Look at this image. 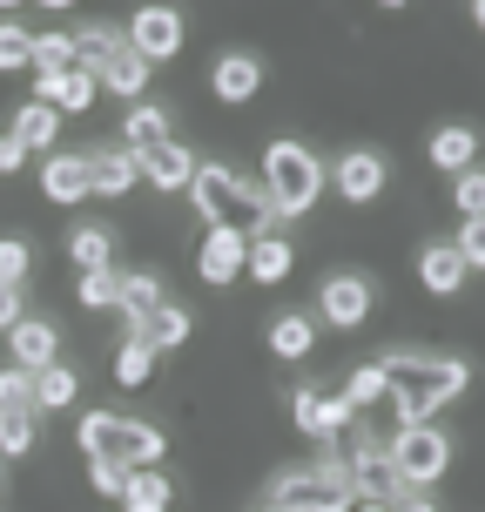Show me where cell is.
I'll use <instances>...</instances> for the list:
<instances>
[{
    "label": "cell",
    "instance_id": "32",
    "mask_svg": "<svg viewBox=\"0 0 485 512\" xmlns=\"http://www.w3.org/2000/svg\"><path fill=\"white\" fill-rule=\"evenodd\" d=\"M34 452V411H0V459H27Z\"/></svg>",
    "mask_w": 485,
    "mask_h": 512
},
{
    "label": "cell",
    "instance_id": "5",
    "mask_svg": "<svg viewBox=\"0 0 485 512\" xmlns=\"http://www.w3.org/2000/svg\"><path fill=\"white\" fill-rule=\"evenodd\" d=\"M384 452H391V472H398V486L432 492L438 479H445V465H452V438L438 432V425H398Z\"/></svg>",
    "mask_w": 485,
    "mask_h": 512
},
{
    "label": "cell",
    "instance_id": "25",
    "mask_svg": "<svg viewBox=\"0 0 485 512\" xmlns=\"http://www.w3.org/2000/svg\"><path fill=\"white\" fill-rule=\"evenodd\" d=\"M135 337H142V344H149L155 358H162V351H176V344H189V310H182L176 297H169V304L155 310V317H142V324H135Z\"/></svg>",
    "mask_w": 485,
    "mask_h": 512
},
{
    "label": "cell",
    "instance_id": "39",
    "mask_svg": "<svg viewBox=\"0 0 485 512\" xmlns=\"http://www.w3.org/2000/svg\"><path fill=\"white\" fill-rule=\"evenodd\" d=\"M21 317H27L21 290H14V283H0V331H14V324H21Z\"/></svg>",
    "mask_w": 485,
    "mask_h": 512
},
{
    "label": "cell",
    "instance_id": "11",
    "mask_svg": "<svg viewBox=\"0 0 485 512\" xmlns=\"http://www.w3.org/2000/svg\"><path fill=\"white\" fill-rule=\"evenodd\" d=\"M7 364L14 371H48V364H61V331H54L48 317H21L14 331H7Z\"/></svg>",
    "mask_w": 485,
    "mask_h": 512
},
{
    "label": "cell",
    "instance_id": "13",
    "mask_svg": "<svg viewBox=\"0 0 485 512\" xmlns=\"http://www.w3.org/2000/svg\"><path fill=\"white\" fill-rule=\"evenodd\" d=\"M196 162H203V155H196V149H182L176 135H169L162 149L135 155V169H142V182H149V189H162V196H176V189H189V182H196Z\"/></svg>",
    "mask_w": 485,
    "mask_h": 512
},
{
    "label": "cell",
    "instance_id": "24",
    "mask_svg": "<svg viewBox=\"0 0 485 512\" xmlns=\"http://www.w3.org/2000/svg\"><path fill=\"white\" fill-rule=\"evenodd\" d=\"M418 283H425L432 297H452L465 283V256L452 250V243H425V250H418Z\"/></svg>",
    "mask_w": 485,
    "mask_h": 512
},
{
    "label": "cell",
    "instance_id": "22",
    "mask_svg": "<svg viewBox=\"0 0 485 512\" xmlns=\"http://www.w3.org/2000/svg\"><path fill=\"white\" fill-rule=\"evenodd\" d=\"M128 155H149V149H162L169 142V108H155V102H135L128 108V122H122V135H115Z\"/></svg>",
    "mask_w": 485,
    "mask_h": 512
},
{
    "label": "cell",
    "instance_id": "14",
    "mask_svg": "<svg viewBox=\"0 0 485 512\" xmlns=\"http://www.w3.org/2000/svg\"><path fill=\"white\" fill-rule=\"evenodd\" d=\"M209 88H216V102H223V108L256 102V88H263V61H256L250 48L216 54V68H209Z\"/></svg>",
    "mask_w": 485,
    "mask_h": 512
},
{
    "label": "cell",
    "instance_id": "40",
    "mask_svg": "<svg viewBox=\"0 0 485 512\" xmlns=\"http://www.w3.org/2000/svg\"><path fill=\"white\" fill-rule=\"evenodd\" d=\"M391 512H438V499H432V492H418V486H398Z\"/></svg>",
    "mask_w": 485,
    "mask_h": 512
},
{
    "label": "cell",
    "instance_id": "15",
    "mask_svg": "<svg viewBox=\"0 0 485 512\" xmlns=\"http://www.w3.org/2000/svg\"><path fill=\"white\" fill-rule=\"evenodd\" d=\"M41 196L61 203V209L88 203V196H95V189H88V155L81 149H54L48 162H41Z\"/></svg>",
    "mask_w": 485,
    "mask_h": 512
},
{
    "label": "cell",
    "instance_id": "28",
    "mask_svg": "<svg viewBox=\"0 0 485 512\" xmlns=\"http://www.w3.org/2000/svg\"><path fill=\"white\" fill-rule=\"evenodd\" d=\"M81 398V378L68 364H48V371H34V411H68Z\"/></svg>",
    "mask_w": 485,
    "mask_h": 512
},
{
    "label": "cell",
    "instance_id": "29",
    "mask_svg": "<svg viewBox=\"0 0 485 512\" xmlns=\"http://www.w3.org/2000/svg\"><path fill=\"white\" fill-rule=\"evenodd\" d=\"M169 506V472H128L122 479V512H162Z\"/></svg>",
    "mask_w": 485,
    "mask_h": 512
},
{
    "label": "cell",
    "instance_id": "7",
    "mask_svg": "<svg viewBox=\"0 0 485 512\" xmlns=\"http://www.w3.org/2000/svg\"><path fill=\"white\" fill-rule=\"evenodd\" d=\"M371 304H378V290H371L364 270H331L324 290H317V310L331 317V331H358L364 317H371Z\"/></svg>",
    "mask_w": 485,
    "mask_h": 512
},
{
    "label": "cell",
    "instance_id": "4",
    "mask_svg": "<svg viewBox=\"0 0 485 512\" xmlns=\"http://www.w3.org/2000/svg\"><path fill=\"white\" fill-rule=\"evenodd\" d=\"M270 506L277 512H351L358 492H351V472L344 459H317V465H290L270 479Z\"/></svg>",
    "mask_w": 485,
    "mask_h": 512
},
{
    "label": "cell",
    "instance_id": "12",
    "mask_svg": "<svg viewBox=\"0 0 485 512\" xmlns=\"http://www.w3.org/2000/svg\"><path fill=\"white\" fill-rule=\"evenodd\" d=\"M34 102L54 108V115H88L102 102V81L88 68H68V75H34Z\"/></svg>",
    "mask_w": 485,
    "mask_h": 512
},
{
    "label": "cell",
    "instance_id": "31",
    "mask_svg": "<svg viewBox=\"0 0 485 512\" xmlns=\"http://www.w3.org/2000/svg\"><path fill=\"white\" fill-rule=\"evenodd\" d=\"M108 371H115V384H128V391H135V384H149V378H155V351H149V344H142L135 331H128Z\"/></svg>",
    "mask_w": 485,
    "mask_h": 512
},
{
    "label": "cell",
    "instance_id": "10",
    "mask_svg": "<svg viewBox=\"0 0 485 512\" xmlns=\"http://www.w3.org/2000/svg\"><path fill=\"white\" fill-rule=\"evenodd\" d=\"M243 263H250V236L243 230H203V250H196V277L209 283V290H223V283L243 277Z\"/></svg>",
    "mask_w": 485,
    "mask_h": 512
},
{
    "label": "cell",
    "instance_id": "9",
    "mask_svg": "<svg viewBox=\"0 0 485 512\" xmlns=\"http://www.w3.org/2000/svg\"><path fill=\"white\" fill-rule=\"evenodd\" d=\"M331 182H337V196L344 203H378L384 196V182H391V162H384V149H344L337 155V169H331Z\"/></svg>",
    "mask_w": 485,
    "mask_h": 512
},
{
    "label": "cell",
    "instance_id": "2",
    "mask_svg": "<svg viewBox=\"0 0 485 512\" xmlns=\"http://www.w3.org/2000/svg\"><path fill=\"white\" fill-rule=\"evenodd\" d=\"M75 438H81V459L108 465V472H149L169 452V438L155 432L149 418H122V411H88Z\"/></svg>",
    "mask_w": 485,
    "mask_h": 512
},
{
    "label": "cell",
    "instance_id": "34",
    "mask_svg": "<svg viewBox=\"0 0 485 512\" xmlns=\"http://www.w3.org/2000/svg\"><path fill=\"white\" fill-rule=\"evenodd\" d=\"M34 61V34L14 21H0V75H14V68H27Z\"/></svg>",
    "mask_w": 485,
    "mask_h": 512
},
{
    "label": "cell",
    "instance_id": "1",
    "mask_svg": "<svg viewBox=\"0 0 485 512\" xmlns=\"http://www.w3.org/2000/svg\"><path fill=\"white\" fill-rule=\"evenodd\" d=\"M378 364V378L384 391L398 398V411H405V425H432L438 405H452L465 391V371L459 358H411V351H398V358H371Z\"/></svg>",
    "mask_w": 485,
    "mask_h": 512
},
{
    "label": "cell",
    "instance_id": "21",
    "mask_svg": "<svg viewBox=\"0 0 485 512\" xmlns=\"http://www.w3.org/2000/svg\"><path fill=\"white\" fill-rule=\"evenodd\" d=\"M432 169H445V176H465V169H479V135L465 122H452V128H438L432 135Z\"/></svg>",
    "mask_w": 485,
    "mask_h": 512
},
{
    "label": "cell",
    "instance_id": "42",
    "mask_svg": "<svg viewBox=\"0 0 485 512\" xmlns=\"http://www.w3.org/2000/svg\"><path fill=\"white\" fill-rule=\"evenodd\" d=\"M21 162H27V155L14 149V142H7V135H0V176H14V169H21Z\"/></svg>",
    "mask_w": 485,
    "mask_h": 512
},
{
    "label": "cell",
    "instance_id": "46",
    "mask_svg": "<svg viewBox=\"0 0 485 512\" xmlns=\"http://www.w3.org/2000/svg\"><path fill=\"white\" fill-rule=\"evenodd\" d=\"M263 512H277V506H263Z\"/></svg>",
    "mask_w": 485,
    "mask_h": 512
},
{
    "label": "cell",
    "instance_id": "35",
    "mask_svg": "<svg viewBox=\"0 0 485 512\" xmlns=\"http://www.w3.org/2000/svg\"><path fill=\"white\" fill-rule=\"evenodd\" d=\"M27 270H34V250H27L21 236H0V283H14V290H21Z\"/></svg>",
    "mask_w": 485,
    "mask_h": 512
},
{
    "label": "cell",
    "instance_id": "19",
    "mask_svg": "<svg viewBox=\"0 0 485 512\" xmlns=\"http://www.w3.org/2000/svg\"><path fill=\"white\" fill-rule=\"evenodd\" d=\"M162 304H169V290H162V277H155V270H122V283H115V310H122L128 331H135L142 317H155Z\"/></svg>",
    "mask_w": 485,
    "mask_h": 512
},
{
    "label": "cell",
    "instance_id": "38",
    "mask_svg": "<svg viewBox=\"0 0 485 512\" xmlns=\"http://www.w3.org/2000/svg\"><path fill=\"white\" fill-rule=\"evenodd\" d=\"M452 250L465 256V270H485V216H472V223H465V230H459V243H452Z\"/></svg>",
    "mask_w": 485,
    "mask_h": 512
},
{
    "label": "cell",
    "instance_id": "36",
    "mask_svg": "<svg viewBox=\"0 0 485 512\" xmlns=\"http://www.w3.org/2000/svg\"><path fill=\"white\" fill-rule=\"evenodd\" d=\"M0 411H34V378L14 364H0Z\"/></svg>",
    "mask_w": 485,
    "mask_h": 512
},
{
    "label": "cell",
    "instance_id": "33",
    "mask_svg": "<svg viewBox=\"0 0 485 512\" xmlns=\"http://www.w3.org/2000/svg\"><path fill=\"white\" fill-rule=\"evenodd\" d=\"M115 283H122V270H81L75 304L81 310H115Z\"/></svg>",
    "mask_w": 485,
    "mask_h": 512
},
{
    "label": "cell",
    "instance_id": "45",
    "mask_svg": "<svg viewBox=\"0 0 485 512\" xmlns=\"http://www.w3.org/2000/svg\"><path fill=\"white\" fill-rule=\"evenodd\" d=\"M162 512H176V506H162Z\"/></svg>",
    "mask_w": 485,
    "mask_h": 512
},
{
    "label": "cell",
    "instance_id": "18",
    "mask_svg": "<svg viewBox=\"0 0 485 512\" xmlns=\"http://www.w3.org/2000/svg\"><path fill=\"white\" fill-rule=\"evenodd\" d=\"M95 81H102V95H122V102L135 108L142 95H149V61H142V54L122 41V48H115L102 68H95Z\"/></svg>",
    "mask_w": 485,
    "mask_h": 512
},
{
    "label": "cell",
    "instance_id": "23",
    "mask_svg": "<svg viewBox=\"0 0 485 512\" xmlns=\"http://www.w3.org/2000/svg\"><path fill=\"white\" fill-rule=\"evenodd\" d=\"M290 270H297V250H290V236L270 230V236H256V243H250V263H243V277H256V283H270V290H277Z\"/></svg>",
    "mask_w": 485,
    "mask_h": 512
},
{
    "label": "cell",
    "instance_id": "41",
    "mask_svg": "<svg viewBox=\"0 0 485 512\" xmlns=\"http://www.w3.org/2000/svg\"><path fill=\"white\" fill-rule=\"evenodd\" d=\"M122 479H128V472H108V465H88V486L102 492V499H122Z\"/></svg>",
    "mask_w": 485,
    "mask_h": 512
},
{
    "label": "cell",
    "instance_id": "6",
    "mask_svg": "<svg viewBox=\"0 0 485 512\" xmlns=\"http://www.w3.org/2000/svg\"><path fill=\"white\" fill-rule=\"evenodd\" d=\"M344 472H351V492H358L364 506H391V499H398V472H391V452H384L378 432H358Z\"/></svg>",
    "mask_w": 485,
    "mask_h": 512
},
{
    "label": "cell",
    "instance_id": "44",
    "mask_svg": "<svg viewBox=\"0 0 485 512\" xmlns=\"http://www.w3.org/2000/svg\"><path fill=\"white\" fill-rule=\"evenodd\" d=\"M479 27H485V7H479Z\"/></svg>",
    "mask_w": 485,
    "mask_h": 512
},
{
    "label": "cell",
    "instance_id": "16",
    "mask_svg": "<svg viewBox=\"0 0 485 512\" xmlns=\"http://www.w3.org/2000/svg\"><path fill=\"white\" fill-rule=\"evenodd\" d=\"M81 155H88V189H95V196H115V203H122L128 189L142 182V169H135V155H128L122 142H95V149H81Z\"/></svg>",
    "mask_w": 485,
    "mask_h": 512
},
{
    "label": "cell",
    "instance_id": "43",
    "mask_svg": "<svg viewBox=\"0 0 485 512\" xmlns=\"http://www.w3.org/2000/svg\"><path fill=\"white\" fill-rule=\"evenodd\" d=\"M358 512H391V506H364V499H358Z\"/></svg>",
    "mask_w": 485,
    "mask_h": 512
},
{
    "label": "cell",
    "instance_id": "27",
    "mask_svg": "<svg viewBox=\"0 0 485 512\" xmlns=\"http://www.w3.org/2000/svg\"><path fill=\"white\" fill-rule=\"evenodd\" d=\"M68 256H75V270H115V230L81 223V230L68 236Z\"/></svg>",
    "mask_w": 485,
    "mask_h": 512
},
{
    "label": "cell",
    "instance_id": "3",
    "mask_svg": "<svg viewBox=\"0 0 485 512\" xmlns=\"http://www.w3.org/2000/svg\"><path fill=\"white\" fill-rule=\"evenodd\" d=\"M324 182H331V169L317 162V149H304V142H270V149H263V196H270L277 216L317 209Z\"/></svg>",
    "mask_w": 485,
    "mask_h": 512
},
{
    "label": "cell",
    "instance_id": "17",
    "mask_svg": "<svg viewBox=\"0 0 485 512\" xmlns=\"http://www.w3.org/2000/svg\"><path fill=\"white\" fill-rule=\"evenodd\" d=\"M290 418H297V432H304V438H324V445H331V438L351 425V405H344V398H324L317 384H304V391L290 398Z\"/></svg>",
    "mask_w": 485,
    "mask_h": 512
},
{
    "label": "cell",
    "instance_id": "30",
    "mask_svg": "<svg viewBox=\"0 0 485 512\" xmlns=\"http://www.w3.org/2000/svg\"><path fill=\"white\" fill-rule=\"evenodd\" d=\"M34 75H68V68H81V48L75 34H34V61H27Z\"/></svg>",
    "mask_w": 485,
    "mask_h": 512
},
{
    "label": "cell",
    "instance_id": "26",
    "mask_svg": "<svg viewBox=\"0 0 485 512\" xmlns=\"http://www.w3.org/2000/svg\"><path fill=\"white\" fill-rule=\"evenodd\" d=\"M310 344H317V317H304V310H283L277 324H270V351H277L283 364H304Z\"/></svg>",
    "mask_w": 485,
    "mask_h": 512
},
{
    "label": "cell",
    "instance_id": "37",
    "mask_svg": "<svg viewBox=\"0 0 485 512\" xmlns=\"http://www.w3.org/2000/svg\"><path fill=\"white\" fill-rule=\"evenodd\" d=\"M452 203H459L465 223H472V216H485V169H465V176L452 182Z\"/></svg>",
    "mask_w": 485,
    "mask_h": 512
},
{
    "label": "cell",
    "instance_id": "20",
    "mask_svg": "<svg viewBox=\"0 0 485 512\" xmlns=\"http://www.w3.org/2000/svg\"><path fill=\"white\" fill-rule=\"evenodd\" d=\"M7 142H14V149H48L54 155V142H61V115H54V108H41V102H21L14 108V122H7Z\"/></svg>",
    "mask_w": 485,
    "mask_h": 512
},
{
    "label": "cell",
    "instance_id": "8",
    "mask_svg": "<svg viewBox=\"0 0 485 512\" xmlns=\"http://www.w3.org/2000/svg\"><path fill=\"white\" fill-rule=\"evenodd\" d=\"M122 41L142 54L149 68H155V61H176V54H182V14H176V7H142V14H128Z\"/></svg>",
    "mask_w": 485,
    "mask_h": 512
}]
</instances>
